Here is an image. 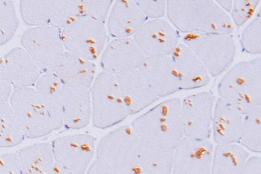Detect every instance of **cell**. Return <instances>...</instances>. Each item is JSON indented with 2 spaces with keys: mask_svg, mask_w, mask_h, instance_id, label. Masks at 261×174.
<instances>
[{
  "mask_svg": "<svg viewBox=\"0 0 261 174\" xmlns=\"http://www.w3.org/2000/svg\"><path fill=\"white\" fill-rule=\"evenodd\" d=\"M244 115L219 98L214 106L212 133L217 144L238 143Z\"/></svg>",
  "mask_w": 261,
  "mask_h": 174,
  "instance_id": "ffe728a7",
  "label": "cell"
},
{
  "mask_svg": "<svg viewBox=\"0 0 261 174\" xmlns=\"http://www.w3.org/2000/svg\"><path fill=\"white\" fill-rule=\"evenodd\" d=\"M180 90H192L207 84L210 75L197 55L185 44L179 43L171 55Z\"/></svg>",
  "mask_w": 261,
  "mask_h": 174,
  "instance_id": "9a60e30c",
  "label": "cell"
},
{
  "mask_svg": "<svg viewBox=\"0 0 261 174\" xmlns=\"http://www.w3.org/2000/svg\"><path fill=\"white\" fill-rule=\"evenodd\" d=\"M92 121L94 127L107 129L124 121L129 114L115 75L102 71L90 88Z\"/></svg>",
  "mask_w": 261,
  "mask_h": 174,
  "instance_id": "5b68a950",
  "label": "cell"
},
{
  "mask_svg": "<svg viewBox=\"0 0 261 174\" xmlns=\"http://www.w3.org/2000/svg\"><path fill=\"white\" fill-rule=\"evenodd\" d=\"M259 11L257 16L246 27L242 33L241 44L244 51L253 54L261 53V18Z\"/></svg>",
  "mask_w": 261,
  "mask_h": 174,
  "instance_id": "1f68e13d",
  "label": "cell"
},
{
  "mask_svg": "<svg viewBox=\"0 0 261 174\" xmlns=\"http://www.w3.org/2000/svg\"><path fill=\"white\" fill-rule=\"evenodd\" d=\"M35 89L44 104L54 130L63 127V108L64 85L54 73L43 74Z\"/></svg>",
  "mask_w": 261,
  "mask_h": 174,
  "instance_id": "7402d4cb",
  "label": "cell"
},
{
  "mask_svg": "<svg viewBox=\"0 0 261 174\" xmlns=\"http://www.w3.org/2000/svg\"><path fill=\"white\" fill-rule=\"evenodd\" d=\"M19 8L23 21L34 26L48 25V0H22Z\"/></svg>",
  "mask_w": 261,
  "mask_h": 174,
  "instance_id": "f546056e",
  "label": "cell"
},
{
  "mask_svg": "<svg viewBox=\"0 0 261 174\" xmlns=\"http://www.w3.org/2000/svg\"><path fill=\"white\" fill-rule=\"evenodd\" d=\"M145 57L133 37L115 38L104 48L100 64L103 71L117 76L139 68Z\"/></svg>",
  "mask_w": 261,
  "mask_h": 174,
  "instance_id": "5bb4252c",
  "label": "cell"
},
{
  "mask_svg": "<svg viewBox=\"0 0 261 174\" xmlns=\"http://www.w3.org/2000/svg\"><path fill=\"white\" fill-rule=\"evenodd\" d=\"M147 20L135 0H117L108 15L109 33L115 38L132 37Z\"/></svg>",
  "mask_w": 261,
  "mask_h": 174,
  "instance_id": "d6986e66",
  "label": "cell"
},
{
  "mask_svg": "<svg viewBox=\"0 0 261 174\" xmlns=\"http://www.w3.org/2000/svg\"><path fill=\"white\" fill-rule=\"evenodd\" d=\"M12 89L3 58L0 56V103L9 102Z\"/></svg>",
  "mask_w": 261,
  "mask_h": 174,
  "instance_id": "8d00e7d4",
  "label": "cell"
},
{
  "mask_svg": "<svg viewBox=\"0 0 261 174\" xmlns=\"http://www.w3.org/2000/svg\"><path fill=\"white\" fill-rule=\"evenodd\" d=\"M19 23L13 2L0 0V46L14 36Z\"/></svg>",
  "mask_w": 261,
  "mask_h": 174,
  "instance_id": "4dcf8cb0",
  "label": "cell"
},
{
  "mask_svg": "<svg viewBox=\"0 0 261 174\" xmlns=\"http://www.w3.org/2000/svg\"><path fill=\"white\" fill-rule=\"evenodd\" d=\"M139 69L159 98L180 90L171 55L146 56Z\"/></svg>",
  "mask_w": 261,
  "mask_h": 174,
  "instance_id": "e0dca14e",
  "label": "cell"
},
{
  "mask_svg": "<svg viewBox=\"0 0 261 174\" xmlns=\"http://www.w3.org/2000/svg\"><path fill=\"white\" fill-rule=\"evenodd\" d=\"M49 174H79L55 163Z\"/></svg>",
  "mask_w": 261,
  "mask_h": 174,
  "instance_id": "ab89813d",
  "label": "cell"
},
{
  "mask_svg": "<svg viewBox=\"0 0 261 174\" xmlns=\"http://www.w3.org/2000/svg\"><path fill=\"white\" fill-rule=\"evenodd\" d=\"M9 103L25 137L39 138L55 130L48 112L33 87L14 90Z\"/></svg>",
  "mask_w": 261,
  "mask_h": 174,
  "instance_id": "ba28073f",
  "label": "cell"
},
{
  "mask_svg": "<svg viewBox=\"0 0 261 174\" xmlns=\"http://www.w3.org/2000/svg\"><path fill=\"white\" fill-rule=\"evenodd\" d=\"M140 140L131 125H123L104 136L96 147V160L115 174H141Z\"/></svg>",
  "mask_w": 261,
  "mask_h": 174,
  "instance_id": "277c9868",
  "label": "cell"
},
{
  "mask_svg": "<svg viewBox=\"0 0 261 174\" xmlns=\"http://www.w3.org/2000/svg\"><path fill=\"white\" fill-rule=\"evenodd\" d=\"M240 174H261V159L252 156L247 159Z\"/></svg>",
  "mask_w": 261,
  "mask_h": 174,
  "instance_id": "74e56055",
  "label": "cell"
},
{
  "mask_svg": "<svg viewBox=\"0 0 261 174\" xmlns=\"http://www.w3.org/2000/svg\"><path fill=\"white\" fill-rule=\"evenodd\" d=\"M218 6L226 13L230 12L232 5L233 1L232 0H217L215 1Z\"/></svg>",
  "mask_w": 261,
  "mask_h": 174,
  "instance_id": "60d3db41",
  "label": "cell"
},
{
  "mask_svg": "<svg viewBox=\"0 0 261 174\" xmlns=\"http://www.w3.org/2000/svg\"><path fill=\"white\" fill-rule=\"evenodd\" d=\"M146 56L171 55L178 44V31L162 18L147 20L133 37Z\"/></svg>",
  "mask_w": 261,
  "mask_h": 174,
  "instance_id": "4fadbf2b",
  "label": "cell"
},
{
  "mask_svg": "<svg viewBox=\"0 0 261 174\" xmlns=\"http://www.w3.org/2000/svg\"><path fill=\"white\" fill-rule=\"evenodd\" d=\"M85 174H115L103 164L95 160L88 168Z\"/></svg>",
  "mask_w": 261,
  "mask_h": 174,
  "instance_id": "f35d334b",
  "label": "cell"
},
{
  "mask_svg": "<svg viewBox=\"0 0 261 174\" xmlns=\"http://www.w3.org/2000/svg\"><path fill=\"white\" fill-rule=\"evenodd\" d=\"M51 142L55 162L79 174H85L96 151V138L84 133L64 135Z\"/></svg>",
  "mask_w": 261,
  "mask_h": 174,
  "instance_id": "30bf717a",
  "label": "cell"
},
{
  "mask_svg": "<svg viewBox=\"0 0 261 174\" xmlns=\"http://www.w3.org/2000/svg\"><path fill=\"white\" fill-rule=\"evenodd\" d=\"M181 101L165 100L135 119L131 126L140 140L174 150L185 136Z\"/></svg>",
  "mask_w": 261,
  "mask_h": 174,
  "instance_id": "7a4b0ae2",
  "label": "cell"
},
{
  "mask_svg": "<svg viewBox=\"0 0 261 174\" xmlns=\"http://www.w3.org/2000/svg\"><path fill=\"white\" fill-rule=\"evenodd\" d=\"M174 151L153 143L140 140L141 174H172Z\"/></svg>",
  "mask_w": 261,
  "mask_h": 174,
  "instance_id": "d4e9b609",
  "label": "cell"
},
{
  "mask_svg": "<svg viewBox=\"0 0 261 174\" xmlns=\"http://www.w3.org/2000/svg\"><path fill=\"white\" fill-rule=\"evenodd\" d=\"M113 3L111 0H83L84 15L105 22Z\"/></svg>",
  "mask_w": 261,
  "mask_h": 174,
  "instance_id": "836d02e7",
  "label": "cell"
},
{
  "mask_svg": "<svg viewBox=\"0 0 261 174\" xmlns=\"http://www.w3.org/2000/svg\"><path fill=\"white\" fill-rule=\"evenodd\" d=\"M21 127L9 102L0 103V146L11 148L25 138Z\"/></svg>",
  "mask_w": 261,
  "mask_h": 174,
  "instance_id": "83f0119b",
  "label": "cell"
},
{
  "mask_svg": "<svg viewBox=\"0 0 261 174\" xmlns=\"http://www.w3.org/2000/svg\"><path fill=\"white\" fill-rule=\"evenodd\" d=\"M215 102V96L210 91L190 95L181 101L185 136L210 139Z\"/></svg>",
  "mask_w": 261,
  "mask_h": 174,
  "instance_id": "8fae6325",
  "label": "cell"
},
{
  "mask_svg": "<svg viewBox=\"0 0 261 174\" xmlns=\"http://www.w3.org/2000/svg\"><path fill=\"white\" fill-rule=\"evenodd\" d=\"M64 85L63 127L74 130L84 128L92 119L90 89L82 86Z\"/></svg>",
  "mask_w": 261,
  "mask_h": 174,
  "instance_id": "ac0fdd59",
  "label": "cell"
},
{
  "mask_svg": "<svg viewBox=\"0 0 261 174\" xmlns=\"http://www.w3.org/2000/svg\"><path fill=\"white\" fill-rule=\"evenodd\" d=\"M182 41L197 55L213 77L225 71L233 61L236 45L231 34H185Z\"/></svg>",
  "mask_w": 261,
  "mask_h": 174,
  "instance_id": "52a82bcc",
  "label": "cell"
},
{
  "mask_svg": "<svg viewBox=\"0 0 261 174\" xmlns=\"http://www.w3.org/2000/svg\"><path fill=\"white\" fill-rule=\"evenodd\" d=\"M218 91L243 115L260 108V56L235 65L219 82Z\"/></svg>",
  "mask_w": 261,
  "mask_h": 174,
  "instance_id": "3957f363",
  "label": "cell"
},
{
  "mask_svg": "<svg viewBox=\"0 0 261 174\" xmlns=\"http://www.w3.org/2000/svg\"><path fill=\"white\" fill-rule=\"evenodd\" d=\"M213 153L210 139L184 136L174 151L172 174H210Z\"/></svg>",
  "mask_w": 261,
  "mask_h": 174,
  "instance_id": "7c38bea8",
  "label": "cell"
},
{
  "mask_svg": "<svg viewBox=\"0 0 261 174\" xmlns=\"http://www.w3.org/2000/svg\"><path fill=\"white\" fill-rule=\"evenodd\" d=\"M83 15V0H48L49 26L61 30Z\"/></svg>",
  "mask_w": 261,
  "mask_h": 174,
  "instance_id": "4316f807",
  "label": "cell"
},
{
  "mask_svg": "<svg viewBox=\"0 0 261 174\" xmlns=\"http://www.w3.org/2000/svg\"><path fill=\"white\" fill-rule=\"evenodd\" d=\"M20 42L43 74L54 73L66 51L60 30L49 25L27 29Z\"/></svg>",
  "mask_w": 261,
  "mask_h": 174,
  "instance_id": "9c48e42d",
  "label": "cell"
},
{
  "mask_svg": "<svg viewBox=\"0 0 261 174\" xmlns=\"http://www.w3.org/2000/svg\"><path fill=\"white\" fill-rule=\"evenodd\" d=\"M238 143L247 151L261 152V107L244 115Z\"/></svg>",
  "mask_w": 261,
  "mask_h": 174,
  "instance_id": "f1b7e54d",
  "label": "cell"
},
{
  "mask_svg": "<svg viewBox=\"0 0 261 174\" xmlns=\"http://www.w3.org/2000/svg\"><path fill=\"white\" fill-rule=\"evenodd\" d=\"M1 149V146H0V149Z\"/></svg>",
  "mask_w": 261,
  "mask_h": 174,
  "instance_id": "b9f144b4",
  "label": "cell"
},
{
  "mask_svg": "<svg viewBox=\"0 0 261 174\" xmlns=\"http://www.w3.org/2000/svg\"><path fill=\"white\" fill-rule=\"evenodd\" d=\"M16 153L22 174H49L56 163L51 142L35 143Z\"/></svg>",
  "mask_w": 261,
  "mask_h": 174,
  "instance_id": "cb8c5ba5",
  "label": "cell"
},
{
  "mask_svg": "<svg viewBox=\"0 0 261 174\" xmlns=\"http://www.w3.org/2000/svg\"><path fill=\"white\" fill-rule=\"evenodd\" d=\"M166 14L182 33L231 34L234 25L228 13L212 0L166 1Z\"/></svg>",
  "mask_w": 261,
  "mask_h": 174,
  "instance_id": "6da1fadb",
  "label": "cell"
},
{
  "mask_svg": "<svg viewBox=\"0 0 261 174\" xmlns=\"http://www.w3.org/2000/svg\"><path fill=\"white\" fill-rule=\"evenodd\" d=\"M95 71L93 61L65 51L54 73L64 85L90 89L96 77Z\"/></svg>",
  "mask_w": 261,
  "mask_h": 174,
  "instance_id": "603a6c76",
  "label": "cell"
},
{
  "mask_svg": "<svg viewBox=\"0 0 261 174\" xmlns=\"http://www.w3.org/2000/svg\"><path fill=\"white\" fill-rule=\"evenodd\" d=\"M135 2L147 19L162 18L166 13V1L135 0Z\"/></svg>",
  "mask_w": 261,
  "mask_h": 174,
  "instance_id": "e575fe53",
  "label": "cell"
},
{
  "mask_svg": "<svg viewBox=\"0 0 261 174\" xmlns=\"http://www.w3.org/2000/svg\"><path fill=\"white\" fill-rule=\"evenodd\" d=\"M5 67L14 90L35 86L43 74L27 51L16 47L3 57Z\"/></svg>",
  "mask_w": 261,
  "mask_h": 174,
  "instance_id": "44dd1931",
  "label": "cell"
},
{
  "mask_svg": "<svg viewBox=\"0 0 261 174\" xmlns=\"http://www.w3.org/2000/svg\"><path fill=\"white\" fill-rule=\"evenodd\" d=\"M0 174H22L16 152L7 153L0 155Z\"/></svg>",
  "mask_w": 261,
  "mask_h": 174,
  "instance_id": "d590c367",
  "label": "cell"
},
{
  "mask_svg": "<svg viewBox=\"0 0 261 174\" xmlns=\"http://www.w3.org/2000/svg\"><path fill=\"white\" fill-rule=\"evenodd\" d=\"M249 157L248 151L239 143L217 144L210 174H240Z\"/></svg>",
  "mask_w": 261,
  "mask_h": 174,
  "instance_id": "484cf974",
  "label": "cell"
},
{
  "mask_svg": "<svg viewBox=\"0 0 261 174\" xmlns=\"http://www.w3.org/2000/svg\"><path fill=\"white\" fill-rule=\"evenodd\" d=\"M66 51L93 61L102 52L108 42L105 22L83 15L60 30Z\"/></svg>",
  "mask_w": 261,
  "mask_h": 174,
  "instance_id": "8992f818",
  "label": "cell"
},
{
  "mask_svg": "<svg viewBox=\"0 0 261 174\" xmlns=\"http://www.w3.org/2000/svg\"><path fill=\"white\" fill-rule=\"evenodd\" d=\"M116 77L129 115L141 111L159 99L139 68Z\"/></svg>",
  "mask_w": 261,
  "mask_h": 174,
  "instance_id": "2e32d148",
  "label": "cell"
},
{
  "mask_svg": "<svg viewBox=\"0 0 261 174\" xmlns=\"http://www.w3.org/2000/svg\"><path fill=\"white\" fill-rule=\"evenodd\" d=\"M260 0H235L231 13V19L236 25L242 26L253 15Z\"/></svg>",
  "mask_w": 261,
  "mask_h": 174,
  "instance_id": "d6a6232c",
  "label": "cell"
}]
</instances>
